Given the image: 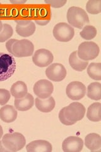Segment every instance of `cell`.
<instances>
[{
    "mask_svg": "<svg viewBox=\"0 0 101 152\" xmlns=\"http://www.w3.org/2000/svg\"><path fill=\"white\" fill-rule=\"evenodd\" d=\"M54 56L50 51L46 49H39L36 51L32 56L33 64L39 67H46L53 61Z\"/></svg>",
    "mask_w": 101,
    "mask_h": 152,
    "instance_id": "cell-10",
    "label": "cell"
},
{
    "mask_svg": "<svg viewBox=\"0 0 101 152\" xmlns=\"http://www.w3.org/2000/svg\"><path fill=\"white\" fill-rule=\"evenodd\" d=\"M10 93L15 99L22 98L25 96L28 93L26 84L20 80L15 83L12 86Z\"/></svg>",
    "mask_w": 101,
    "mask_h": 152,
    "instance_id": "cell-20",
    "label": "cell"
},
{
    "mask_svg": "<svg viewBox=\"0 0 101 152\" xmlns=\"http://www.w3.org/2000/svg\"><path fill=\"white\" fill-rule=\"evenodd\" d=\"M17 23L16 32L23 37H27L32 36L35 32L36 27L35 23L31 20H15Z\"/></svg>",
    "mask_w": 101,
    "mask_h": 152,
    "instance_id": "cell-13",
    "label": "cell"
},
{
    "mask_svg": "<svg viewBox=\"0 0 101 152\" xmlns=\"http://www.w3.org/2000/svg\"><path fill=\"white\" fill-rule=\"evenodd\" d=\"M17 41V39H9L7 41V43H6V48L8 50V51L9 53H10V54H12L13 55V51H12V47L13 44Z\"/></svg>",
    "mask_w": 101,
    "mask_h": 152,
    "instance_id": "cell-30",
    "label": "cell"
},
{
    "mask_svg": "<svg viewBox=\"0 0 101 152\" xmlns=\"http://www.w3.org/2000/svg\"><path fill=\"white\" fill-rule=\"evenodd\" d=\"M66 95L72 100L78 101L86 94V86L81 82L73 81L69 83L66 89Z\"/></svg>",
    "mask_w": 101,
    "mask_h": 152,
    "instance_id": "cell-8",
    "label": "cell"
},
{
    "mask_svg": "<svg viewBox=\"0 0 101 152\" xmlns=\"http://www.w3.org/2000/svg\"><path fill=\"white\" fill-rule=\"evenodd\" d=\"M9 151H10L8 150L6 147L3 145L2 141H0V152H9Z\"/></svg>",
    "mask_w": 101,
    "mask_h": 152,
    "instance_id": "cell-31",
    "label": "cell"
},
{
    "mask_svg": "<svg viewBox=\"0 0 101 152\" xmlns=\"http://www.w3.org/2000/svg\"><path fill=\"white\" fill-rule=\"evenodd\" d=\"M84 147L82 139L77 136H70L66 138L62 144V148L65 152H79Z\"/></svg>",
    "mask_w": 101,
    "mask_h": 152,
    "instance_id": "cell-12",
    "label": "cell"
},
{
    "mask_svg": "<svg viewBox=\"0 0 101 152\" xmlns=\"http://www.w3.org/2000/svg\"><path fill=\"white\" fill-rule=\"evenodd\" d=\"M36 22L37 23V24H39L40 26H46L47 23H48L49 22V20H36Z\"/></svg>",
    "mask_w": 101,
    "mask_h": 152,
    "instance_id": "cell-32",
    "label": "cell"
},
{
    "mask_svg": "<svg viewBox=\"0 0 101 152\" xmlns=\"http://www.w3.org/2000/svg\"><path fill=\"white\" fill-rule=\"evenodd\" d=\"M97 34L96 28L92 26H85L80 33L81 37L85 40H91L94 39Z\"/></svg>",
    "mask_w": 101,
    "mask_h": 152,
    "instance_id": "cell-24",
    "label": "cell"
},
{
    "mask_svg": "<svg viewBox=\"0 0 101 152\" xmlns=\"http://www.w3.org/2000/svg\"><path fill=\"white\" fill-rule=\"evenodd\" d=\"M17 118V112L15 108L7 104L0 109V118L6 123H11L15 121Z\"/></svg>",
    "mask_w": 101,
    "mask_h": 152,
    "instance_id": "cell-17",
    "label": "cell"
},
{
    "mask_svg": "<svg viewBox=\"0 0 101 152\" xmlns=\"http://www.w3.org/2000/svg\"><path fill=\"white\" fill-rule=\"evenodd\" d=\"M3 128L0 125V139L1 138L2 136H3Z\"/></svg>",
    "mask_w": 101,
    "mask_h": 152,
    "instance_id": "cell-33",
    "label": "cell"
},
{
    "mask_svg": "<svg viewBox=\"0 0 101 152\" xmlns=\"http://www.w3.org/2000/svg\"><path fill=\"white\" fill-rule=\"evenodd\" d=\"M85 145L91 151H97L101 148V137L96 133H90L85 138Z\"/></svg>",
    "mask_w": 101,
    "mask_h": 152,
    "instance_id": "cell-18",
    "label": "cell"
},
{
    "mask_svg": "<svg viewBox=\"0 0 101 152\" xmlns=\"http://www.w3.org/2000/svg\"><path fill=\"white\" fill-rule=\"evenodd\" d=\"M66 2V0H56V1L48 0V1H45L46 3L49 4L51 7L53 8H61L65 5Z\"/></svg>",
    "mask_w": 101,
    "mask_h": 152,
    "instance_id": "cell-28",
    "label": "cell"
},
{
    "mask_svg": "<svg viewBox=\"0 0 101 152\" xmlns=\"http://www.w3.org/2000/svg\"><path fill=\"white\" fill-rule=\"evenodd\" d=\"M3 145L10 151H18L25 146L26 140L20 132L8 133L2 137Z\"/></svg>",
    "mask_w": 101,
    "mask_h": 152,
    "instance_id": "cell-3",
    "label": "cell"
},
{
    "mask_svg": "<svg viewBox=\"0 0 101 152\" xmlns=\"http://www.w3.org/2000/svg\"><path fill=\"white\" fill-rule=\"evenodd\" d=\"M34 51V46L28 39L17 40L12 47L13 55L18 58L32 56Z\"/></svg>",
    "mask_w": 101,
    "mask_h": 152,
    "instance_id": "cell-7",
    "label": "cell"
},
{
    "mask_svg": "<svg viewBox=\"0 0 101 152\" xmlns=\"http://www.w3.org/2000/svg\"><path fill=\"white\" fill-rule=\"evenodd\" d=\"M11 97L10 92L5 89H0V104L4 105L9 100Z\"/></svg>",
    "mask_w": 101,
    "mask_h": 152,
    "instance_id": "cell-27",
    "label": "cell"
},
{
    "mask_svg": "<svg viewBox=\"0 0 101 152\" xmlns=\"http://www.w3.org/2000/svg\"><path fill=\"white\" fill-rule=\"evenodd\" d=\"M75 35L73 27L65 22L58 23L54 27L53 36L55 39L60 42H68L71 41Z\"/></svg>",
    "mask_w": 101,
    "mask_h": 152,
    "instance_id": "cell-6",
    "label": "cell"
},
{
    "mask_svg": "<svg viewBox=\"0 0 101 152\" xmlns=\"http://www.w3.org/2000/svg\"><path fill=\"white\" fill-rule=\"evenodd\" d=\"M87 96L93 100L101 99V84L95 82L90 84L87 88Z\"/></svg>",
    "mask_w": 101,
    "mask_h": 152,
    "instance_id": "cell-22",
    "label": "cell"
},
{
    "mask_svg": "<svg viewBox=\"0 0 101 152\" xmlns=\"http://www.w3.org/2000/svg\"><path fill=\"white\" fill-rule=\"evenodd\" d=\"M62 109L66 119L75 124L82 119L86 112L85 107L79 102L71 103Z\"/></svg>",
    "mask_w": 101,
    "mask_h": 152,
    "instance_id": "cell-5",
    "label": "cell"
},
{
    "mask_svg": "<svg viewBox=\"0 0 101 152\" xmlns=\"http://www.w3.org/2000/svg\"><path fill=\"white\" fill-rule=\"evenodd\" d=\"M86 117L92 122H97L101 120V104L99 102L92 103L88 108Z\"/></svg>",
    "mask_w": 101,
    "mask_h": 152,
    "instance_id": "cell-21",
    "label": "cell"
},
{
    "mask_svg": "<svg viewBox=\"0 0 101 152\" xmlns=\"http://www.w3.org/2000/svg\"><path fill=\"white\" fill-rule=\"evenodd\" d=\"M16 68V61L12 54L0 53V82L10 78Z\"/></svg>",
    "mask_w": 101,
    "mask_h": 152,
    "instance_id": "cell-2",
    "label": "cell"
},
{
    "mask_svg": "<svg viewBox=\"0 0 101 152\" xmlns=\"http://www.w3.org/2000/svg\"><path fill=\"white\" fill-rule=\"evenodd\" d=\"M86 10L93 15L100 13L101 12L100 0H89L86 4Z\"/></svg>",
    "mask_w": 101,
    "mask_h": 152,
    "instance_id": "cell-25",
    "label": "cell"
},
{
    "mask_svg": "<svg viewBox=\"0 0 101 152\" xmlns=\"http://www.w3.org/2000/svg\"><path fill=\"white\" fill-rule=\"evenodd\" d=\"M69 64L72 69L78 72H81L88 66L89 61H84L79 58L77 55V51H75L70 55Z\"/></svg>",
    "mask_w": 101,
    "mask_h": 152,
    "instance_id": "cell-19",
    "label": "cell"
},
{
    "mask_svg": "<svg viewBox=\"0 0 101 152\" xmlns=\"http://www.w3.org/2000/svg\"><path fill=\"white\" fill-rule=\"evenodd\" d=\"M47 77L52 81L60 82L65 79L67 72L65 66L61 64H52L46 70Z\"/></svg>",
    "mask_w": 101,
    "mask_h": 152,
    "instance_id": "cell-11",
    "label": "cell"
},
{
    "mask_svg": "<svg viewBox=\"0 0 101 152\" xmlns=\"http://www.w3.org/2000/svg\"><path fill=\"white\" fill-rule=\"evenodd\" d=\"M99 46L92 41H85L81 43L77 51L79 58L84 61H89L97 58L99 54Z\"/></svg>",
    "mask_w": 101,
    "mask_h": 152,
    "instance_id": "cell-4",
    "label": "cell"
},
{
    "mask_svg": "<svg viewBox=\"0 0 101 152\" xmlns=\"http://www.w3.org/2000/svg\"><path fill=\"white\" fill-rule=\"evenodd\" d=\"M33 93L41 99H46L51 96L54 91L53 84L49 80L41 79L33 86Z\"/></svg>",
    "mask_w": 101,
    "mask_h": 152,
    "instance_id": "cell-9",
    "label": "cell"
},
{
    "mask_svg": "<svg viewBox=\"0 0 101 152\" xmlns=\"http://www.w3.org/2000/svg\"><path fill=\"white\" fill-rule=\"evenodd\" d=\"M59 119L61 121V122L62 124L66 125V126H71L75 124V123L72 122L66 119V118L65 117L64 115V112H63V109H61L59 113Z\"/></svg>",
    "mask_w": 101,
    "mask_h": 152,
    "instance_id": "cell-29",
    "label": "cell"
},
{
    "mask_svg": "<svg viewBox=\"0 0 101 152\" xmlns=\"http://www.w3.org/2000/svg\"><path fill=\"white\" fill-rule=\"evenodd\" d=\"M87 74L91 79L95 80H101V64L91 63L88 66Z\"/></svg>",
    "mask_w": 101,
    "mask_h": 152,
    "instance_id": "cell-23",
    "label": "cell"
},
{
    "mask_svg": "<svg viewBox=\"0 0 101 152\" xmlns=\"http://www.w3.org/2000/svg\"><path fill=\"white\" fill-rule=\"evenodd\" d=\"M13 34V30L12 27L8 24L4 23L3 25V30L0 32V42H4L8 41Z\"/></svg>",
    "mask_w": 101,
    "mask_h": 152,
    "instance_id": "cell-26",
    "label": "cell"
},
{
    "mask_svg": "<svg viewBox=\"0 0 101 152\" xmlns=\"http://www.w3.org/2000/svg\"><path fill=\"white\" fill-rule=\"evenodd\" d=\"M34 104V99L32 95L30 93H27L23 98L15 99L14 101L15 108L19 111H27L30 110Z\"/></svg>",
    "mask_w": 101,
    "mask_h": 152,
    "instance_id": "cell-16",
    "label": "cell"
},
{
    "mask_svg": "<svg viewBox=\"0 0 101 152\" xmlns=\"http://www.w3.org/2000/svg\"><path fill=\"white\" fill-rule=\"evenodd\" d=\"M3 23L1 22V20H0V32H1L3 30Z\"/></svg>",
    "mask_w": 101,
    "mask_h": 152,
    "instance_id": "cell-34",
    "label": "cell"
},
{
    "mask_svg": "<svg viewBox=\"0 0 101 152\" xmlns=\"http://www.w3.org/2000/svg\"><path fill=\"white\" fill-rule=\"evenodd\" d=\"M26 149L28 152H51L52 145L46 140H36L28 143Z\"/></svg>",
    "mask_w": 101,
    "mask_h": 152,
    "instance_id": "cell-14",
    "label": "cell"
},
{
    "mask_svg": "<svg viewBox=\"0 0 101 152\" xmlns=\"http://www.w3.org/2000/svg\"><path fill=\"white\" fill-rule=\"evenodd\" d=\"M67 20L69 25L78 28H83L89 23L87 13L84 9L77 7H70L67 12Z\"/></svg>",
    "mask_w": 101,
    "mask_h": 152,
    "instance_id": "cell-1",
    "label": "cell"
},
{
    "mask_svg": "<svg viewBox=\"0 0 101 152\" xmlns=\"http://www.w3.org/2000/svg\"><path fill=\"white\" fill-rule=\"evenodd\" d=\"M36 107L39 111L44 113L51 112L55 107L56 102L53 97L50 96L46 99L36 98Z\"/></svg>",
    "mask_w": 101,
    "mask_h": 152,
    "instance_id": "cell-15",
    "label": "cell"
}]
</instances>
